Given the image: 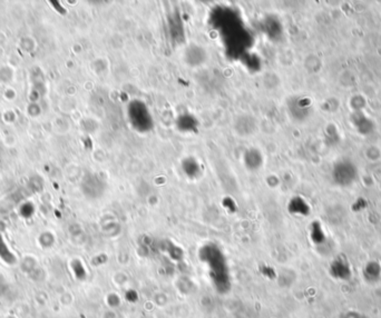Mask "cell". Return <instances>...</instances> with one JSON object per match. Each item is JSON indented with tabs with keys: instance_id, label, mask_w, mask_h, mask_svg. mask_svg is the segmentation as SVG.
<instances>
[]
</instances>
